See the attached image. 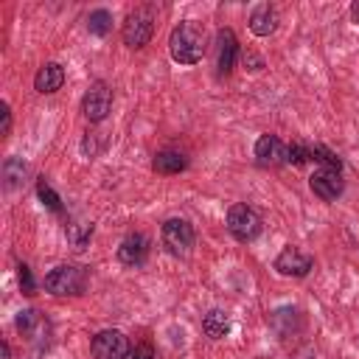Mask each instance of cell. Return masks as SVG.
<instances>
[{
    "mask_svg": "<svg viewBox=\"0 0 359 359\" xmlns=\"http://www.w3.org/2000/svg\"><path fill=\"white\" fill-rule=\"evenodd\" d=\"M205 28L196 20H182L168 36L171 59L180 65H196L205 53Z\"/></svg>",
    "mask_w": 359,
    "mask_h": 359,
    "instance_id": "cell-1",
    "label": "cell"
},
{
    "mask_svg": "<svg viewBox=\"0 0 359 359\" xmlns=\"http://www.w3.org/2000/svg\"><path fill=\"white\" fill-rule=\"evenodd\" d=\"M87 286V269L76 264H59L45 275V289L50 294H81Z\"/></svg>",
    "mask_w": 359,
    "mask_h": 359,
    "instance_id": "cell-2",
    "label": "cell"
},
{
    "mask_svg": "<svg viewBox=\"0 0 359 359\" xmlns=\"http://www.w3.org/2000/svg\"><path fill=\"white\" fill-rule=\"evenodd\" d=\"M151 34H154V17L149 8H135L132 14H126L121 36L129 48H143L151 39Z\"/></svg>",
    "mask_w": 359,
    "mask_h": 359,
    "instance_id": "cell-3",
    "label": "cell"
},
{
    "mask_svg": "<svg viewBox=\"0 0 359 359\" xmlns=\"http://www.w3.org/2000/svg\"><path fill=\"white\" fill-rule=\"evenodd\" d=\"M227 230L238 241H252L261 233V216L247 205H233L227 210Z\"/></svg>",
    "mask_w": 359,
    "mask_h": 359,
    "instance_id": "cell-4",
    "label": "cell"
},
{
    "mask_svg": "<svg viewBox=\"0 0 359 359\" xmlns=\"http://www.w3.org/2000/svg\"><path fill=\"white\" fill-rule=\"evenodd\" d=\"M90 353H93V359H126L129 356V339L115 328L98 331L90 342Z\"/></svg>",
    "mask_w": 359,
    "mask_h": 359,
    "instance_id": "cell-5",
    "label": "cell"
},
{
    "mask_svg": "<svg viewBox=\"0 0 359 359\" xmlns=\"http://www.w3.org/2000/svg\"><path fill=\"white\" fill-rule=\"evenodd\" d=\"M109 109H112V90H109L104 81L90 84V90H87L84 98H81V112H84V118H87L90 123H98V121H104V118L109 115Z\"/></svg>",
    "mask_w": 359,
    "mask_h": 359,
    "instance_id": "cell-6",
    "label": "cell"
},
{
    "mask_svg": "<svg viewBox=\"0 0 359 359\" xmlns=\"http://www.w3.org/2000/svg\"><path fill=\"white\" fill-rule=\"evenodd\" d=\"M163 244L171 255H185L194 244V227L185 222V219H168L163 224Z\"/></svg>",
    "mask_w": 359,
    "mask_h": 359,
    "instance_id": "cell-7",
    "label": "cell"
},
{
    "mask_svg": "<svg viewBox=\"0 0 359 359\" xmlns=\"http://www.w3.org/2000/svg\"><path fill=\"white\" fill-rule=\"evenodd\" d=\"M309 185H311V191H314L320 199L331 202V199H337V196L342 194V174H339V168L323 165V168H317V171L311 174Z\"/></svg>",
    "mask_w": 359,
    "mask_h": 359,
    "instance_id": "cell-8",
    "label": "cell"
},
{
    "mask_svg": "<svg viewBox=\"0 0 359 359\" xmlns=\"http://www.w3.org/2000/svg\"><path fill=\"white\" fill-rule=\"evenodd\" d=\"M314 266V258L311 255H306L303 250H297V247H286L278 258H275V269L280 272V275H294V278H303V275H309V269Z\"/></svg>",
    "mask_w": 359,
    "mask_h": 359,
    "instance_id": "cell-9",
    "label": "cell"
},
{
    "mask_svg": "<svg viewBox=\"0 0 359 359\" xmlns=\"http://www.w3.org/2000/svg\"><path fill=\"white\" fill-rule=\"evenodd\" d=\"M236 56H238V39L230 28H222L216 34V70H219V76H227L233 70Z\"/></svg>",
    "mask_w": 359,
    "mask_h": 359,
    "instance_id": "cell-10",
    "label": "cell"
},
{
    "mask_svg": "<svg viewBox=\"0 0 359 359\" xmlns=\"http://www.w3.org/2000/svg\"><path fill=\"white\" fill-rule=\"evenodd\" d=\"M149 258V236L146 233H129L118 247V261L126 266H140Z\"/></svg>",
    "mask_w": 359,
    "mask_h": 359,
    "instance_id": "cell-11",
    "label": "cell"
},
{
    "mask_svg": "<svg viewBox=\"0 0 359 359\" xmlns=\"http://www.w3.org/2000/svg\"><path fill=\"white\" fill-rule=\"evenodd\" d=\"M255 157L261 165H280L286 163V146L275 135H261L255 140Z\"/></svg>",
    "mask_w": 359,
    "mask_h": 359,
    "instance_id": "cell-12",
    "label": "cell"
},
{
    "mask_svg": "<svg viewBox=\"0 0 359 359\" xmlns=\"http://www.w3.org/2000/svg\"><path fill=\"white\" fill-rule=\"evenodd\" d=\"M278 28V11L269 3H261L250 11V31L255 36H269Z\"/></svg>",
    "mask_w": 359,
    "mask_h": 359,
    "instance_id": "cell-13",
    "label": "cell"
},
{
    "mask_svg": "<svg viewBox=\"0 0 359 359\" xmlns=\"http://www.w3.org/2000/svg\"><path fill=\"white\" fill-rule=\"evenodd\" d=\"M62 84H65V70H62V65H56V62L42 65V67L36 70V76H34V87H36L39 93H56Z\"/></svg>",
    "mask_w": 359,
    "mask_h": 359,
    "instance_id": "cell-14",
    "label": "cell"
},
{
    "mask_svg": "<svg viewBox=\"0 0 359 359\" xmlns=\"http://www.w3.org/2000/svg\"><path fill=\"white\" fill-rule=\"evenodd\" d=\"M202 331H205L210 339H222V337L230 331V317H227V311L210 309V311L202 317Z\"/></svg>",
    "mask_w": 359,
    "mask_h": 359,
    "instance_id": "cell-15",
    "label": "cell"
},
{
    "mask_svg": "<svg viewBox=\"0 0 359 359\" xmlns=\"http://www.w3.org/2000/svg\"><path fill=\"white\" fill-rule=\"evenodd\" d=\"M151 165H154L157 174H180V171L188 165V160H185L180 151H160Z\"/></svg>",
    "mask_w": 359,
    "mask_h": 359,
    "instance_id": "cell-16",
    "label": "cell"
},
{
    "mask_svg": "<svg viewBox=\"0 0 359 359\" xmlns=\"http://www.w3.org/2000/svg\"><path fill=\"white\" fill-rule=\"evenodd\" d=\"M87 28H90V34L104 36V34L112 28V14H109L107 8H95V11H90V17H87Z\"/></svg>",
    "mask_w": 359,
    "mask_h": 359,
    "instance_id": "cell-17",
    "label": "cell"
},
{
    "mask_svg": "<svg viewBox=\"0 0 359 359\" xmlns=\"http://www.w3.org/2000/svg\"><path fill=\"white\" fill-rule=\"evenodd\" d=\"M3 177H6V185L8 188H17L22 182V177H25V163L20 157H8L3 163Z\"/></svg>",
    "mask_w": 359,
    "mask_h": 359,
    "instance_id": "cell-18",
    "label": "cell"
},
{
    "mask_svg": "<svg viewBox=\"0 0 359 359\" xmlns=\"http://www.w3.org/2000/svg\"><path fill=\"white\" fill-rule=\"evenodd\" d=\"M306 160H311L309 143H292V146H286V163H292V165H303Z\"/></svg>",
    "mask_w": 359,
    "mask_h": 359,
    "instance_id": "cell-19",
    "label": "cell"
},
{
    "mask_svg": "<svg viewBox=\"0 0 359 359\" xmlns=\"http://www.w3.org/2000/svg\"><path fill=\"white\" fill-rule=\"evenodd\" d=\"M36 194H39V199H42L50 210H62V199L56 196V191H53L45 180H39V182H36Z\"/></svg>",
    "mask_w": 359,
    "mask_h": 359,
    "instance_id": "cell-20",
    "label": "cell"
},
{
    "mask_svg": "<svg viewBox=\"0 0 359 359\" xmlns=\"http://www.w3.org/2000/svg\"><path fill=\"white\" fill-rule=\"evenodd\" d=\"M39 323H42V320H39V314H36L34 309L20 311V317H17V328H20V334H34V328H36Z\"/></svg>",
    "mask_w": 359,
    "mask_h": 359,
    "instance_id": "cell-21",
    "label": "cell"
},
{
    "mask_svg": "<svg viewBox=\"0 0 359 359\" xmlns=\"http://www.w3.org/2000/svg\"><path fill=\"white\" fill-rule=\"evenodd\" d=\"M20 286H22L25 294H34V278H31V269L25 264L20 266Z\"/></svg>",
    "mask_w": 359,
    "mask_h": 359,
    "instance_id": "cell-22",
    "label": "cell"
},
{
    "mask_svg": "<svg viewBox=\"0 0 359 359\" xmlns=\"http://www.w3.org/2000/svg\"><path fill=\"white\" fill-rule=\"evenodd\" d=\"M132 359H154V348H151L149 342H140V345L135 348V353H132Z\"/></svg>",
    "mask_w": 359,
    "mask_h": 359,
    "instance_id": "cell-23",
    "label": "cell"
},
{
    "mask_svg": "<svg viewBox=\"0 0 359 359\" xmlns=\"http://www.w3.org/2000/svg\"><path fill=\"white\" fill-rule=\"evenodd\" d=\"M0 115H3V129H0V135L8 137V129H11V109H8V104L0 107Z\"/></svg>",
    "mask_w": 359,
    "mask_h": 359,
    "instance_id": "cell-24",
    "label": "cell"
},
{
    "mask_svg": "<svg viewBox=\"0 0 359 359\" xmlns=\"http://www.w3.org/2000/svg\"><path fill=\"white\" fill-rule=\"evenodd\" d=\"M244 65H252V70H258V67H261V59H258L255 53H247V56H244Z\"/></svg>",
    "mask_w": 359,
    "mask_h": 359,
    "instance_id": "cell-25",
    "label": "cell"
},
{
    "mask_svg": "<svg viewBox=\"0 0 359 359\" xmlns=\"http://www.w3.org/2000/svg\"><path fill=\"white\" fill-rule=\"evenodd\" d=\"M0 353H3V359H8V353H11V351H8V342L0 345Z\"/></svg>",
    "mask_w": 359,
    "mask_h": 359,
    "instance_id": "cell-26",
    "label": "cell"
},
{
    "mask_svg": "<svg viewBox=\"0 0 359 359\" xmlns=\"http://www.w3.org/2000/svg\"><path fill=\"white\" fill-rule=\"evenodd\" d=\"M353 17H356V20H359V3H356V6H353Z\"/></svg>",
    "mask_w": 359,
    "mask_h": 359,
    "instance_id": "cell-27",
    "label": "cell"
}]
</instances>
